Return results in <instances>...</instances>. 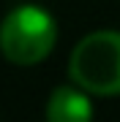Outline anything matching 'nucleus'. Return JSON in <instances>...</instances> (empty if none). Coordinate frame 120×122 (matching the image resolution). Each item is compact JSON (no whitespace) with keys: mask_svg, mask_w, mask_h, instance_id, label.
<instances>
[{"mask_svg":"<svg viewBox=\"0 0 120 122\" xmlns=\"http://www.w3.org/2000/svg\"><path fill=\"white\" fill-rule=\"evenodd\" d=\"M68 76L90 95H120V33L85 35L68 60Z\"/></svg>","mask_w":120,"mask_h":122,"instance_id":"obj_1","label":"nucleus"},{"mask_svg":"<svg viewBox=\"0 0 120 122\" xmlns=\"http://www.w3.org/2000/svg\"><path fill=\"white\" fill-rule=\"evenodd\" d=\"M93 117V103L87 92L79 84L74 87H57L49 95L46 103V119L52 122H85Z\"/></svg>","mask_w":120,"mask_h":122,"instance_id":"obj_3","label":"nucleus"},{"mask_svg":"<svg viewBox=\"0 0 120 122\" xmlns=\"http://www.w3.org/2000/svg\"><path fill=\"white\" fill-rule=\"evenodd\" d=\"M57 41V25L38 5H19L0 25V52L14 65L46 60Z\"/></svg>","mask_w":120,"mask_h":122,"instance_id":"obj_2","label":"nucleus"}]
</instances>
